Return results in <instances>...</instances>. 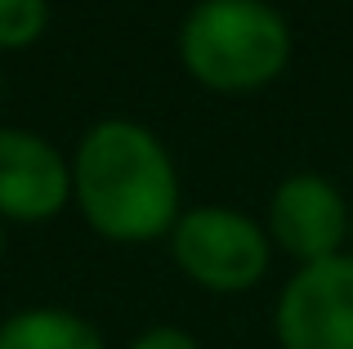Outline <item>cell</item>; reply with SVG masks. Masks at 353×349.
Masks as SVG:
<instances>
[{"label":"cell","instance_id":"cell-3","mask_svg":"<svg viewBox=\"0 0 353 349\" xmlns=\"http://www.w3.org/2000/svg\"><path fill=\"white\" fill-rule=\"evenodd\" d=\"M282 349H353V260L304 264L277 305Z\"/></svg>","mask_w":353,"mask_h":349},{"label":"cell","instance_id":"cell-2","mask_svg":"<svg viewBox=\"0 0 353 349\" xmlns=\"http://www.w3.org/2000/svg\"><path fill=\"white\" fill-rule=\"evenodd\" d=\"M183 63L215 90H255L286 68L291 32L259 0H206L183 23Z\"/></svg>","mask_w":353,"mask_h":349},{"label":"cell","instance_id":"cell-6","mask_svg":"<svg viewBox=\"0 0 353 349\" xmlns=\"http://www.w3.org/2000/svg\"><path fill=\"white\" fill-rule=\"evenodd\" d=\"M273 233L300 260H327L345 237V201L318 174H295L273 197Z\"/></svg>","mask_w":353,"mask_h":349},{"label":"cell","instance_id":"cell-7","mask_svg":"<svg viewBox=\"0 0 353 349\" xmlns=\"http://www.w3.org/2000/svg\"><path fill=\"white\" fill-rule=\"evenodd\" d=\"M0 349H103L99 332L63 309H27L0 327Z\"/></svg>","mask_w":353,"mask_h":349},{"label":"cell","instance_id":"cell-1","mask_svg":"<svg viewBox=\"0 0 353 349\" xmlns=\"http://www.w3.org/2000/svg\"><path fill=\"white\" fill-rule=\"evenodd\" d=\"M77 197L90 224L117 242L165 233L179 206L170 157L130 121H103L90 130L77 157Z\"/></svg>","mask_w":353,"mask_h":349},{"label":"cell","instance_id":"cell-9","mask_svg":"<svg viewBox=\"0 0 353 349\" xmlns=\"http://www.w3.org/2000/svg\"><path fill=\"white\" fill-rule=\"evenodd\" d=\"M134 349H197V341H192V336H183V332H170V327H161V332H148Z\"/></svg>","mask_w":353,"mask_h":349},{"label":"cell","instance_id":"cell-4","mask_svg":"<svg viewBox=\"0 0 353 349\" xmlns=\"http://www.w3.org/2000/svg\"><path fill=\"white\" fill-rule=\"evenodd\" d=\"M179 264L210 291H241L264 273L268 246L259 228L237 210H192L174 228Z\"/></svg>","mask_w":353,"mask_h":349},{"label":"cell","instance_id":"cell-8","mask_svg":"<svg viewBox=\"0 0 353 349\" xmlns=\"http://www.w3.org/2000/svg\"><path fill=\"white\" fill-rule=\"evenodd\" d=\"M45 27V0H0V45L23 50Z\"/></svg>","mask_w":353,"mask_h":349},{"label":"cell","instance_id":"cell-5","mask_svg":"<svg viewBox=\"0 0 353 349\" xmlns=\"http://www.w3.org/2000/svg\"><path fill=\"white\" fill-rule=\"evenodd\" d=\"M68 166L45 139L0 130V210L14 219H50L68 201Z\"/></svg>","mask_w":353,"mask_h":349}]
</instances>
